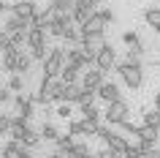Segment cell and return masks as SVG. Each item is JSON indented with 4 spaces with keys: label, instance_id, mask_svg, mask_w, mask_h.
I'll return each mask as SVG.
<instances>
[{
    "label": "cell",
    "instance_id": "obj_16",
    "mask_svg": "<svg viewBox=\"0 0 160 158\" xmlns=\"http://www.w3.org/2000/svg\"><path fill=\"white\" fill-rule=\"evenodd\" d=\"M79 93H82V87H79V84H62V90H60L57 101H65V104H76Z\"/></svg>",
    "mask_w": 160,
    "mask_h": 158
},
{
    "label": "cell",
    "instance_id": "obj_27",
    "mask_svg": "<svg viewBox=\"0 0 160 158\" xmlns=\"http://www.w3.org/2000/svg\"><path fill=\"white\" fill-rule=\"evenodd\" d=\"M68 153H71V155H73V158H87V155H90V147H87L84 142H79V144H76V142H73V147L68 150Z\"/></svg>",
    "mask_w": 160,
    "mask_h": 158
},
{
    "label": "cell",
    "instance_id": "obj_38",
    "mask_svg": "<svg viewBox=\"0 0 160 158\" xmlns=\"http://www.w3.org/2000/svg\"><path fill=\"white\" fill-rule=\"evenodd\" d=\"M14 158H33V155H30L27 150H19V153H17V155H14Z\"/></svg>",
    "mask_w": 160,
    "mask_h": 158
},
{
    "label": "cell",
    "instance_id": "obj_7",
    "mask_svg": "<svg viewBox=\"0 0 160 158\" xmlns=\"http://www.w3.org/2000/svg\"><path fill=\"white\" fill-rule=\"evenodd\" d=\"M8 131H11V139L19 142L22 147H25V144L33 147V144H38V139H41V136H38L33 128H27V125H14V128H8Z\"/></svg>",
    "mask_w": 160,
    "mask_h": 158
},
{
    "label": "cell",
    "instance_id": "obj_25",
    "mask_svg": "<svg viewBox=\"0 0 160 158\" xmlns=\"http://www.w3.org/2000/svg\"><path fill=\"white\" fill-rule=\"evenodd\" d=\"M19 150H25L22 144H19V142H14V139H11V142H6V144H3V158H14V155L19 153Z\"/></svg>",
    "mask_w": 160,
    "mask_h": 158
},
{
    "label": "cell",
    "instance_id": "obj_35",
    "mask_svg": "<svg viewBox=\"0 0 160 158\" xmlns=\"http://www.w3.org/2000/svg\"><path fill=\"white\" fill-rule=\"evenodd\" d=\"M57 117H65V120H68V117H71V104H68V106H60L57 109Z\"/></svg>",
    "mask_w": 160,
    "mask_h": 158
},
{
    "label": "cell",
    "instance_id": "obj_40",
    "mask_svg": "<svg viewBox=\"0 0 160 158\" xmlns=\"http://www.w3.org/2000/svg\"><path fill=\"white\" fill-rule=\"evenodd\" d=\"M155 109H160V93H158V98H155Z\"/></svg>",
    "mask_w": 160,
    "mask_h": 158
},
{
    "label": "cell",
    "instance_id": "obj_26",
    "mask_svg": "<svg viewBox=\"0 0 160 158\" xmlns=\"http://www.w3.org/2000/svg\"><path fill=\"white\" fill-rule=\"evenodd\" d=\"M60 136V131L54 128L52 123H43V128H41V139H46V142H54Z\"/></svg>",
    "mask_w": 160,
    "mask_h": 158
},
{
    "label": "cell",
    "instance_id": "obj_12",
    "mask_svg": "<svg viewBox=\"0 0 160 158\" xmlns=\"http://www.w3.org/2000/svg\"><path fill=\"white\" fill-rule=\"evenodd\" d=\"M14 106H17V117H25V120H30V117H33V101L25 98L22 93L14 98Z\"/></svg>",
    "mask_w": 160,
    "mask_h": 158
},
{
    "label": "cell",
    "instance_id": "obj_11",
    "mask_svg": "<svg viewBox=\"0 0 160 158\" xmlns=\"http://www.w3.org/2000/svg\"><path fill=\"white\" fill-rule=\"evenodd\" d=\"M103 84V74L95 68V71H84V76H82V84L79 87H84V90H98Z\"/></svg>",
    "mask_w": 160,
    "mask_h": 158
},
{
    "label": "cell",
    "instance_id": "obj_30",
    "mask_svg": "<svg viewBox=\"0 0 160 158\" xmlns=\"http://www.w3.org/2000/svg\"><path fill=\"white\" fill-rule=\"evenodd\" d=\"M65 22H57V19H52L49 22V35H57V38H62V33H65Z\"/></svg>",
    "mask_w": 160,
    "mask_h": 158
},
{
    "label": "cell",
    "instance_id": "obj_21",
    "mask_svg": "<svg viewBox=\"0 0 160 158\" xmlns=\"http://www.w3.org/2000/svg\"><path fill=\"white\" fill-rule=\"evenodd\" d=\"M27 71H30V55H25V52L19 49V57H17V68H14V74H22V76H25Z\"/></svg>",
    "mask_w": 160,
    "mask_h": 158
},
{
    "label": "cell",
    "instance_id": "obj_13",
    "mask_svg": "<svg viewBox=\"0 0 160 158\" xmlns=\"http://www.w3.org/2000/svg\"><path fill=\"white\" fill-rule=\"evenodd\" d=\"M33 8H35V3H30V0H19L17 6H11V14H14V17H19V19H25V22H30Z\"/></svg>",
    "mask_w": 160,
    "mask_h": 158
},
{
    "label": "cell",
    "instance_id": "obj_15",
    "mask_svg": "<svg viewBox=\"0 0 160 158\" xmlns=\"http://www.w3.org/2000/svg\"><path fill=\"white\" fill-rule=\"evenodd\" d=\"M25 44L33 49V46H43L46 44V30H38V27H27V38Z\"/></svg>",
    "mask_w": 160,
    "mask_h": 158
},
{
    "label": "cell",
    "instance_id": "obj_3",
    "mask_svg": "<svg viewBox=\"0 0 160 158\" xmlns=\"http://www.w3.org/2000/svg\"><path fill=\"white\" fill-rule=\"evenodd\" d=\"M62 68H65V49H49L46 57H43V76L57 79Z\"/></svg>",
    "mask_w": 160,
    "mask_h": 158
},
{
    "label": "cell",
    "instance_id": "obj_8",
    "mask_svg": "<svg viewBox=\"0 0 160 158\" xmlns=\"http://www.w3.org/2000/svg\"><path fill=\"white\" fill-rule=\"evenodd\" d=\"M90 63H92V60L82 52V46H73V49L65 52V66L76 68V71H84V68H90Z\"/></svg>",
    "mask_w": 160,
    "mask_h": 158
},
{
    "label": "cell",
    "instance_id": "obj_36",
    "mask_svg": "<svg viewBox=\"0 0 160 158\" xmlns=\"http://www.w3.org/2000/svg\"><path fill=\"white\" fill-rule=\"evenodd\" d=\"M11 95H8V87H0V104H6Z\"/></svg>",
    "mask_w": 160,
    "mask_h": 158
},
{
    "label": "cell",
    "instance_id": "obj_20",
    "mask_svg": "<svg viewBox=\"0 0 160 158\" xmlns=\"http://www.w3.org/2000/svg\"><path fill=\"white\" fill-rule=\"evenodd\" d=\"M62 38H68V44H76V46H79V44H82V38H84V33H82V27H79V25L73 27V22H71V25L65 27Z\"/></svg>",
    "mask_w": 160,
    "mask_h": 158
},
{
    "label": "cell",
    "instance_id": "obj_23",
    "mask_svg": "<svg viewBox=\"0 0 160 158\" xmlns=\"http://www.w3.org/2000/svg\"><path fill=\"white\" fill-rule=\"evenodd\" d=\"M76 104H79V106H92V104H95V90H84V87H82Z\"/></svg>",
    "mask_w": 160,
    "mask_h": 158
},
{
    "label": "cell",
    "instance_id": "obj_24",
    "mask_svg": "<svg viewBox=\"0 0 160 158\" xmlns=\"http://www.w3.org/2000/svg\"><path fill=\"white\" fill-rule=\"evenodd\" d=\"M8 90H11V93H22V90H25V76H22V74H11Z\"/></svg>",
    "mask_w": 160,
    "mask_h": 158
},
{
    "label": "cell",
    "instance_id": "obj_42",
    "mask_svg": "<svg viewBox=\"0 0 160 158\" xmlns=\"http://www.w3.org/2000/svg\"><path fill=\"white\" fill-rule=\"evenodd\" d=\"M30 3H35V0H30Z\"/></svg>",
    "mask_w": 160,
    "mask_h": 158
},
{
    "label": "cell",
    "instance_id": "obj_37",
    "mask_svg": "<svg viewBox=\"0 0 160 158\" xmlns=\"http://www.w3.org/2000/svg\"><path fill=\"white\" fill-rule=\"evenodd\" d=\"M3 11H8V14H11V3H8V0H0V14H3Z\"/></svg>",
    "mask_w": 160,
    "mask_h": 158
},
{
    "label": "cell",
    "instance_id": "obj_18",
    "mask_svg": "<svg viewBox=\"0 0 160 158\" xmlns=\"http://www.w3.org/2000/svg\"><path fill=\"white\" fill-rule=\"evenodd\" d=\"M136 136L141 142H147V144H155V142H158V128H152V125H138V128H136Z\"/></svg>",
    "mask_w": 160,
    "mask_h": 158
},
{
    "label": "cell",
    "instance_id": "obj_17",
    "mask_svg": "<svg viewBox=\"0 0 160 158\" xmlns=\"http://www.w3.org/2000/svg\"><path fill=\"white\" fill-rule=\"evenodd\" d=\"M122 41L128 44V46H130V52H128V55H136V57H138V55H141V38H138V35L133 33V30H128V33H122Z\"/></svg>",
    "mask_w": 160,
    "mask_h": 158
},
{
    "label": "cell",
    "instance_id": "obj_10",
    "mask_svg": "<svg viewBox=\"0 0 160 158\" xmlns=\"http://www.w3.org/2000/svg\"><path fill=\"white\" fill-rule=\"evenodd\" d=\"M95 98H103L106 104H111V101H119V87L114 82H103L98 90H95Z\"/></svg>",
    "mask_w": 160,
    "mask_h": 158
},
{
    "label": "cell",
    "instance_id": "obj_28",
    "mask_svg": "<svg viewBox=\"0 0 160 158\" xmlns=\"http://www.w3.org/2000/svg\"><path fill=\"white\" fill-rule=\"evenodd\" d=\"M54 142H57V150H62V153H68V150L73 147V136H71V133H65V136L60 133V136H57Z\"/></svg>",
    "mask_w": 160,
    "mask_h": 158
},
{
    "label": "cell",
    "instance_id": "obj_1",
    "mask_svg": "<svg viewBox=\"0 0 160 158\" xmlns=\"http://www.w3.org/2000/svg\"><path fill=\"white\" fill-rule=\"evenodd\" d=\"M117 74L122 76V82H125L130 90H138L141 82H144V71H141V63H138L136 55H128L125 63H119V66H117Z\"/></svg>",
    "mask_w": 160,
    "mask_h": 158
},
{
    "label": "cell",
    "instance_id": "obj_22",
    "mask_svg": "<svg viewBox=\"0 0 160 158\" xmlns=\"http://www.w3.org/2000/svg\"><path fill=\"white\" fill-rule=\"evenodd\" d=\"M76 79H79V71H76V68L65 66L62 71H60V82L62 84H76Z\"/></svg>",
    "mask_w": 160,
    "mask_h": 158
},
{
    "label": "cell",
    "instance_id": "obj_6",
    "mask_svg": "<svg viewBox=\"0 0 160 158\" xmlns=\"http://www.w3.org/2000/svg\"><path fill=\"white\" fill-rule=\"evenodd\" d=\"M95 66H98L101 74H106V71H111V68L117 66V52L111 49V44H103L101 46V52L95 55Z\"/></svg>",
    "mask_w": 160,
    "mask_h": 158
},
{
    "label": "cell",
    "instance_id": "obj_34",
    "mask_svg": "<svg viewBox=\"0 0 160 158\" xmlns=\"http://www.w3.org/2000/svg\"><path fill=\"white\" fill-rule=\"evenodd\" d=\"M68 133H71V136H82V133H84V131H82V123H79V120H73V123L68 125Z\"/></svg>",
    "mask_w": 160,
    "mask_h": 158
},
{
    "label": "cell",
    "instance_id": "obj_5",
    "mask_svg": "<svg viewBox=\"0 0 160 158\" xmlns=\"http://www.w3.org/2000/svg\"><path fill=\"white\" fill-rule=\"evenodd\" d=\"M95 11H98V6H95L92 0H76L73 8H71V22H76V25L82 27L87 19L95 14Z\"/></svg>",
    "mask_w": 160,
    "mask_h": 158
},
{
    "label": "cell",
    "instance_id": "obj_41",
    "mask_svg": "<svg viewBox=\"0 0 160 158\" xmlns=\"http://www.w3.org/2000/svg\"><path fill=\"white\" fill-rule=\"evenodd\" d=\"M92 3H95V6H101V3H103V0H92Z\"/></svg>",
    "mask_w": 160,
    "mask_h": 158
},
{
    "label": "cell",
    "instance_id": "obj_2",
    "mask_svg": "<svg viewBox=\"0 0 160 158\" xmlns=\"http://www.w3.org/2000/svg\"><path fill=\"white\" fill-rule=\"evenodd\" d=\"M109 22H114L111 8H101V11H95L92 17L82 25V33H84V35H103V30H106Z\"/></svg>",
    "mask_w": 160,
    "mask_h": 158
},
{
    "label": "cell",
    "instance_id": "obj_31",
    "mask_svg": "<svg viewBox=\"0 0 160 158\" xmlns=\"http://www.w3.org/2000/svg\"><path fill=\"white\" fill-rule=\"evenodd\" d=\"M82 115H84V120H92V123L101 120V112H98L95 106H82Z\"/></svg>",
    "mask_w": 160,
    "mask_h": 158
},
{
    "label": "cell",
    "instance_id": "obj_39",
    "mask_svg": "<svg viewBox=\"0 0 160 158\" xmlns=\"http://www.w3.org/2000/svg\"><path fill=\"white\" fill-rule=\"evenodd\" d=\"M144 158H160V153H155V150H152V153H147Z\"/></svg>",
    "mask_w": 160,
    "mask_h": 158
},
{
    "label": "cell",
    "instance_id": "obj_9",
    "mask_svg": "<svg viewBox=\"0 0 160 158\" xmlns=\"http://www.w3.org/2000/svg\"><path fill=\"white\" fill-rule=\"evenodd\" d=\"M103 44H106V38H103V35H84L79 46H82V52H84L87 57H90V60L95 63V55L101 52V46H103Z\"/></svg>",
    "mask_w": 160,
    "mask_h": 158
},
{
    "label": "cell",
    "instance_id": "obj_19",
    "mask_svg": "<svg viewBox=\"0 0 160 158\" xmlns=\"http://www.w3.org/2000/svg\"><path fill=\"white\" fill-rule=\"evenodd\" d=\"M144 19H147V25H149L155 33H160V8L158 6H152V8L144 11Z\"/></svg>",
    "mask_w": 160,
    "mask_h": 158
},
{
    "label": "cell",
    "instance_id": "obj_29",
    "mask_svg": "<svg viewBox=\"0 0 160 158\" xmlns=\"http://www.w3.org/2000/svg\"><path fill=\"white\" fill-rule=\"evenodd\" d=\"M144 125H152V128H160V109H152L144 115Z\"/></svg>",
    "mask_w": 160,
    "mask_h": 158
},
{
    "label": "cell",
    "instance_id": "obj_33",
    "mask_svg": "<svg viewBox=\"0 0 160 158\" xmlns=\"http://www.w3.org/2000/svg\"><path fill=\"white\" fill-rule=\"evenodd\" d=\"M79 123H82L84 133H98V123H92V120H79Z\"/></svg>",
    "mask_w": 160,
    "mask_h": 158
},
{
    "label": "cell",
    "instance_id": "obj_14",
    "mask_svg": "<svg viewBox=\"0 0 160 158\" xmlns=\"http://www.w3.org/2000/svg\"><path fill=\"white\" fill-rule=\"evenodd\" d=\"M17 57H19V49H17V46H11V44H6V46H3V68L14 74V68H17Z\"/></svg>",
    "mask_w": 160,
    "mask_h": 158
},
{
    "label": "cell",
    "instance_id": "obj_32",
    "mask_svg": "<svg viewBox=\"0 0 160 158\" xmlns=\"http://www.w3.org/2000/svg\"><path fill=\"white\" fill-rule=\"evenodd\" d=\"M43 57H46V44H43V46H33V49H30V60H41V63H43Z\"/></svg>",
    "mask_w": 160,
    "mask_h": 158
},
{
    "label": "cell",
    "instance_id": "obj_4",
    "mask_svg": "<svg viewBox=\"0 0 160 158\" xmlns=\"http://www.w3.org/2000/svg\"><path fill=\"white\" fill-rule=\"evenodd\" d=\"M128 115H130V106H128L125 101H111L109 106H106V112H103V117H106V123L109 125H122L128 120Z\"/></svg>",
    "mask_w": 160,
    "mask_h": 158
}]
</instances>
